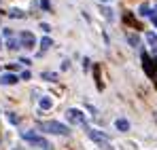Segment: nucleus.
I'll return each mask as SVG.
<instances>
[{"mask_svg":"<svg viewBox=\"0 0 157 150\" xmlns=\"http://www.w3.org/2000/svg\"><path fill=\"white\" fill-rule=\"evenodd\" d=\"M0 82H2V85H15V82H17V76L15 74H4L0 78Z\"/></svg>","mask_w":157,"mask_h":150,"instance_id":"6e6552de","label":"nucleus"},{"mask_svg":"<svg viewBox=\"0 0 157 150\" xmlns=\"http://www.w3.org/2000/svg\"><path fill=\"white\" fill-rule=\"evenodd\" d=\"M140 15H151V17H153V13H151V9H149V4H142V6H140Z\"/></svg>","mask_w":157,"mask_h":150,"instance_id":"ddd939ff","label":"nucleus"},{"mask_svg":"<svg viewBox=\"0 0 157 150\" xmlns=\"http://www.w3.org/2000/svg\"><path fill=\"white\" fill-rule=\"evenodd\" d=\"M40 108H43V110H49V108H51V100H49V97H43V100H40Z\"/></svg>","mask_w":157,"mask_h":150,"instance_id":"9b49d317","label":"nucleus"},{"mask_svg":"<svg viewBox=\"0 0 157 150\" xmlns=\"http://www.w3.org/2000/svg\"><path fill=\"white\" fill-rule=\"evenodd\" d=\"M40 6H43L45 11H49V9H51V2H49V0H40Z\"/></svg>","mask_w":157,"mask_h":150,"instance_id":"dca6fc26","label":"nucleus"},{"mask_svg":"<svg viewBox=\"0 0 157 150\" xmlns=\"http://www.w3.org/2000/svg\"><path fill=\"white\" fill-rule=\"evenodd\" d=\"M43 78H47V80H55L57 74H55V72H43Z\"/></svg>","mask_w":157,"mask_h":150,"instance_id":"4468645a","label":"nucleus"},{"mask_svg":"<svg viewBox=\"0 0 157 150\" xmlns=\"http://www.w3.org/2000/svg\"><path fill=\"white\" fill-rule=\"evenodd\" d=\"M123 21H125L128 25H132L134 30H142V25H140L136 19H134V17H132V13H125V15H123Z\"/></svg>","mask_w":157,"mask_h":150,"instance_id":"0eeeda50","label":"nucleus"},{"mask_svg":"<svg viewBox=\"0 0 157 150\" xmlns=\"http://www.w3.org/2000/svg\"><path fill=\"white\" fill-rule=\"evenodd\" d=\"M40 129L49 131V133H55V135H68V127L57 123V121H49V123H38Z\"/></svg>","mask_w":157,"mask_h":150,"instance_id":"f03ea898","label":"nucleus"},{"mask_svg":"<svg viewBox=\"0 0 157 150\" xmlns=\"http://www.w3.org/2000/svg\"><path fill=\"white\" fill-rule=\"evenodd\" d=\"M142 66H144V72L155 80V89H157V61L151 59L147 53H142Z\"/></svg>","mask_w":157,"mask_h":150,"instance_id":"7ed1b4c3","label":"nucleus"},{"mask_svg":"<svg viewBox=\"0 0 157 150\" xmlns=\"http://www.w3.org/2000/svg\"><path fill=\"white\" fill-rule=\"evenodd\" d=\"M66 116H68V121L70 123H75V125H85V114L77 110V108H70L68 112H66Z\"/></svg>","mask_w":157,"mask_h":150,"instance_id":"39448f33","label":"nucleus"},{"mask_svg":"<svg viewBox=\"0 0 157 150\" xmlns=\"http://www.w3.org/2000/svg\"><path fill=\"white\" fill-rule=\"evenodd\" d=\"M11 17H17V19H21L24 17V11H19V9H11V13H9Z\"/></svg>","mask_w":157,"mask_h":150,"instance_id":"f8f14e48","label":"nucleus"},{"mask_svg":"<svg viewBox=\"0 0 157 150\" xmlns=\"http://www.w3.org/2000/svg\"><path fill=\"white\" fill-rule=\"evenodd\" d=\"M153 24H155V25H157V17H155V15H153Z\"/></svg>","mask_w":157,"mask_h":150,"instance_id":"a211bd4d","label":"nucleus"},{"mask_svg":"<svg viewBox=\"0 0 157 150\" xmlns=\"http://www.w3.org/2000/svg\"><path fill=\"white\" fill-rule=\"evenodd\" d=\"M51 45H53V42H51V38H49V36H45V38L40 40V49H49Z\"/></svg>","mask_w":157,"mask_h":150,"instance_id":"9d476101","label":"nucleus"},{"mask_svg":"<svg viewBox=\"0 0 157 150\" xmlns=\"http://www.w3.org/2000/svg\"><path fill=\"white\" fill-rule=\"evenodd\" d=\"M128 40H130V45H134V47H138V36H134V34H130V36H128Z\"/></svg>","mask_w":157,"mask_h":150,"instance_id":"2eb2a0df","label":"nucleus"},{"mask_svg":"<svg viewBox=\"0 0 157 150\" xmlns=\"http://www.w3.org/2000/svg\"><path fill=\"white\" fill-rule=\"evenodd\" d=\"M21 137H24L26 142H30L32 146H38V148H43V150H51V144H49L45 137H40V135H36V133H32V131H24Z\"/></svg>","mask_w":157,"mask_h":150,"instance_id":"f257e3e1","label":"nucleus"},{"mask_svg":"<svg viewBox=\"0 0 157 150\" xmlns=\"http://www.w3.org/2000/svg\"><path fill=\"white\" fill-rule=\"evenodd\" d=\"M147 40H149L151 45H155V42H157V36H155V34H147Z\"/></svg>","mask_w":157,"mask_h":150,"instance_id":"f3484780","label":"nucleus"},{"mask_svg":"<svg viewBox=\"0 0 157 150\" xmlns=\"http://www.w3.org/2000/svg\"><path fill=\"white\" fill-rule=\"evenodd\" d=\"M34 42H36V38H34L32 32H28V30L19 32V45H21V47H26V49H34Z\"/></svg>","mask_w":157,"mask_h":150,"instance_id":"20e7f679","label":"nucleus"},{"mask_svg":"<svg viewBox=\"0 0 157 150\" xmlns=\"http://www.w3.org/2000/svg\"><path fill=\"white\" fill-rule=\"evenodd\" d=\"M115 125H117L119 131H128V129H130V123H128L125 119H117V123H115Z\"/></svg>","mask_w":157,"mask_h":150,"instance_id":"1a4fd4ad","label":"nucleus"},{"mask_svg":"<svg viewBox=\"0 0 157 150\" xmlns=\"http://www.w3.org/2000/svg\"><path fill=\"white\" fill-rule=\"evenodd\" d=\"M0 47H2V38H0Z\"/></svg>","mask_w":157,"mask_h":150,"instance_id":"6ab92c4d","label":"nucleus"},{"mask_svg":"<svg viewBox=\"0 0 157 150\" xmlns=\"http://www.w3.org/2000/svg\"><path fill=\"white\" fill-rule=\"evenodd\" d=\"M87 135H89L91 140H96V142H100V144H102V142L106 144V135H104V133H98L96 129H87Z\"/></svg>","mask_w":157,"mask_h":150,"instance_id":"423d86ee","label":"nucleus"}]
</instances>
